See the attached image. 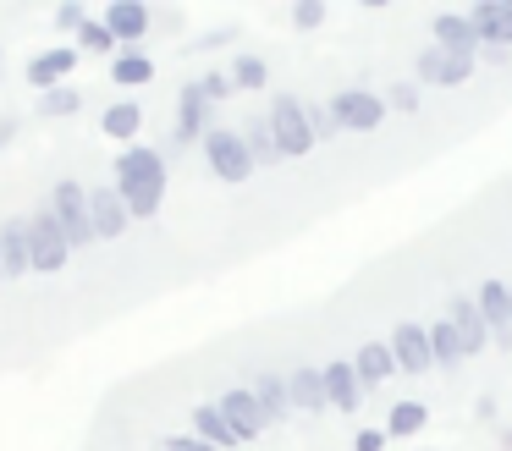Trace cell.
<instances>
[{"mask_svg":"<svg viewBox=\"0 0 512 451\" xmlns=\"http://www.w3.org/2000/svg\"><path fill=\"white\" fill-rule=\"evenodd\" d=\"M331 116H336L342 132H380V121H386V99H380L375 88H336Z\"/></svg>","mask_w":512,"mask_h":451,"instance_id":"5b68a950","label":"cell"},{"mask_svg":"<svg viewBox=\"0 0 512 451\" xmlns=\"http://www.w3.org/2000/svg\"><path fill=\"white\" fill-rule=\"evenodd\" d=\"M78 44H83L89 55H111V50H116V33L105 28V22H83V28H78Z\"/></svg>","mask_w":512,"mask_h":451,"instance_id":"f546056e","label":"cell"},{"mask_svg":"<svg viewBox=\"0 0 512 451\" xmlns=\"http://www.w3.org/2000/svg\"><path fill=\"white\" fill-rule=\"evenodd\" d=\"M248 391L259 396V407H265L270 424H287V418H292V396H287V380H281V374H270V369H265L254 385H248Z\"/></svg>","mask_w":512,"mask_h":451,"instance_id":"cb8c5ba5","label":"cell"},{"mask_svg":"<svg viewBox=\"0 0 512 451\" xmlns=\"http://www.w3.org/2000/svg\"><path fill=\"white\" fill-rule=\"evenodd\" d=\"M138 127H144V110H138L133 99H122V105H111V110L100 116V132H111V138H122V143L133 138Z\"/></svg>","mask_w":512,"mask_h":451,"instance_id":"4316f807","label":"cell"},{"mask_svg":"<svg viewBox=\"0 0 512 451\" xmlns=\"http://www.w3.org/2000/svg\"><path fill=\"white\" fill-rule=\"evenodd\" d=\"M265 121H270V132H276L281 160H303V154L314 149L309 110H303V99H298V94H276V99H270V110H265Z\"/></svg>","mask_w":512,"mask_h":451,"instance_id":"7a4b0ae2","label":"cell"},{"mask_svg":"<svg viewBox=\"0 0 512 451\" xmlns=\"http://www.w3.org/2000/svg\"><path fill=\"white\" fill-rule=\"evenodd\" d=\"M386 429H358V435H353V451H386Z\"/></svg>","mask_w":512,"mask_h":451,"instance_id":"d590c367","label":"cell"},{"mask_svg":"<svg viewBox=\"0 0 512 451\" xmlns=\"http://www.w3.org/2000/svg\"><path fill=\"white\" fill-rule=\"evenodd\" d=\"M78 105H83L78 88H50V94H39V110H45V116H72Z\"/></svg>","mask_w":512,"mask_h":451,"instance_id":"4dcf8cb0","label":"cell"},{"mask_svg":"<svg viewBox=\"0 0 512 451\" xmlns=\"http://www.w3.org/2000/svg\"><path fill=\"white\" fill-rule=\"evenodd\" d=\"M270 83V66L259 61V55H237L232 61V88H243V94H254V88Z\"/></svg>","mask_w":512,"mask_h":451,"instance_id":"f1b7e54d","label":"cell"},{"mask_svg":"<svg viewBox=\"0 0 512 451\" xmlns=\"http://www.w3.org/2000/svg\"><path fill=\"white\" fill-rule=\"evenodd\" d=\"M413 72H419V83H435V88H463L468 77H474V61H463V55H446L441 44H424V50L413 55Z\"/></svg>","mask_w":512,"mask_h":451,"instance_id":"30bf717a","label":"cell"},{"mask_svg":"<svg viewBox=\"0 0 512 451\" xmlns=\"http://www.w3.org/2000/svg\"><path fill=\"white\" fill-rule=\"evenodd\" d=\"M507 314H512V281H507Z\"/></svg>","mask_w":512,"mask_h":451,"instance_id":"60d3db41","label":"cell"},{"mask_svg":"<svg viewBox=\"0 0 512 451\" xmlns=\"http://www.w3.org/2000/svg\"><path fill=\"white\" fill-rule=\"evenodd\" d=\"M430 352H435V369H463L468 363V352H463V336H457V325L452 319H435L430 325Z\"/></svg>","mask_w":512,"mask_h":451,"instance_id":"603a6c76","label":"cell"},{"mask_svg":"<svg viewBox=\"0 0 512 451\" xmlns=\"http://www.w3.org/2000/svg\"><path fill=\"white\" fill-rule=\"evenodd\" d=\"M72 66H78V50H50V55H39V61L28 66V83H34L39 94H50V88H56V77H67Z\"/></svg>","mask_w":512,"mask_h":451,"instance_id":"d4e9b609","label":"cell"},{"mask_svg":"<svg viewBox=\"0 0 512 451\" xmlns=\"http://www.w3.org/2000/svg\"><path fill=\"white\" fill-rule=\"evenodd\" d=\"M193 435H199L204 446H215V451L243 446V440H237V429L221 418V407H215V402H199V407H193Z\"/></svg>","mask_w":512,"mask_h":451,"instance_id":"44dd1931","label":"cell"},{"mask_svg":"<svg viewBox=\"0 0 512 451\" xmlns=\"http://www.w3.org/2000/svg\"><path fill=\"white\" fill-rule=\"evenodd\" d=\"M353 369H358V380H364V391H375L380 380H391V374H397L391 341H364V347L353 352Z\"/></svg>","mask_w":512,"mask_h":451,"instance_id":"d6986e66","label":"cell"},{"mask_svg":"<svg viewBox=\"0 0 512 451\" xmlns=\"http://www.w3.org/2000/svg\"><path fill=\"white\" fill-rule=\"evenodd\" d=\"M468 22L479 28L485 44L512 50V0H479V6H468Z\"/></svg>","mask_w":512,"mask_h":451,"instance_id":"2e32d148","label":"cell"},{"mask_svg":"<svg viewBox=\"0 0 512 451\" xmlns=\"http://www.w3.org/2000/svg\"><path fill=\"white\" fill-rule=\"evenodd\" d=\"M50 215L61 220V231H67V248H94V220H89V187L72 182V176H61L56 193H50Z\"/></svg>","mask_w":512,"mask_h":451,"instance_id":"3957f363","label":"cell"},{"mask_svg":"<svg viewBox=\"0 0 512 451\" xmlns=\"http://www.w3.org/2000/svg\"><path fill=\"white\" fill-rule=\"evenodd\" d=\"M391 358H397V374H430V369H435L430 325H419V319H402V325L391 330Z\"/></svg>","mask_w":512,"mask_h":451,"instance_id":"52a82bcc","label":"cell"},{"mask_svg":"<svg viewBox=\"0 0 512 451\" xmlns=\"http://www.w3.org/2000/svg\"><path fill=\"white\" fill-rule=\"evenodd\" d=\"M287 396H292V413H325L331 396H325V369H292L287 374Z\"/></svg>","mask_w":512,"mask_h":451,"instance_id":"e0dca14e","label":"cell"},{"mask_svg":"<svg viewBox=\"0 0 512 451\" xmlns=\"http://www.w3.org/2000/svg\"><path fill=\"white\" fill-rule=\"evenodd\" d=\"M111 77L122 88H138V83H149V77H155V61H149V55H133V50H122L111 61Z\"/></svg>","mask_w":512,"mask_h":451,"instance_id":"83f0119b","label":"cell"},{"mask_svg":"<svg viewBox=\"0 0 512 451\" xmlns=\"http://www.w3.org/2000/svg\"><path fill=\"white\" fill-rule=\"evenodd\" d=\"M325 396H331V407L336 413H358L364 407V380H358V369H353V358H336V363H325Z\"/></svg>","mask_w":512,"mask_h":451,"instance_id":"5bb4252c","label":"cell"},{"mask_svg":"<svg viewBox=\"0 0 512 451\" xmlns=\"http://www.w3.org/2000/svg\"><path fill=\"white\" fill-rule=\"evenodd\" d=\"M28 253H34V270H45V275H56L61 264H67V253H72L61 220L50 215V204L28 215Z\"/></svg>","mask_w":512,"mask_h":451,"instance_id":"8992f818","label":"cell"},{"mask_svg":"<svg viewBox=\"0 0 512 451\" xmlns=\"http://www.w3.org/2000/svg\"><path fill=\"white\" fill-rule=\"evenodd\" d=\"M56 22H61V28H83V22H89V11H83V6H61Z\"/></svg>","mask_w":512,"mask_h":451,"instance_id":"74e56055","label":"cell"},{"mask_svg":"<svg viewBox=\"0 0 512 451\" xmlns=\"http://www.w3.org/2000/svg\"><path fill=\"white\" fill-rule=\"evenodd\" d=\"M0 281H6V275H0Z\"/></svg>","mask_w":512,"mask_h":451,"instance_id":"b9f144b4","label":"cell"},{"mask_svg":"<svg viewBox=\"0 0 512 451\" xmlns=\"http://www.w3.org/2000/svg\"><path fill=\"white\" fill-rule=\"evenodd\" d=\"M116 193H122L133 220L160 215V204H166V160L149 143H127L122 160H116Z\"/></svg>","mask_w":512,"mask_h":451,"instance_id":"6da1fadb","label":"cell"},{"mask_svg":"<svg viewBox=\"0 0 512 451\" xmlns=\"http://www.w3.org/2000/svg\"><path fill=\"white\" fill-rule=\"evenodd\" d=\"M430 33L446 55H463V61H479V50H485V39H479V28L468 22V11H435Z\"/></svg>","mask_w":512,"mask_h":451,"instance_id":"ba28073f","label":"cell"},{"mask_svg":"<svg viewBox=\"0 0 512 451\" xmlns=\"http://www.w3.org/2000/svg\"><path fill=\"white\" fill-rule=\"evenodd\" d=\"M479 61H490V66H507V61H512V50H501V44H485V50H479Z\"/></svg>","mask_w":512,"mask_h":451,"instance_id":"f35d334b","label":"cell"},{"mask_svg":"<svg viewBox=\"0 0 512 451\" xmlns=\"http://www.w3.org/2000/svg\"><path fill=\"white\" fill-rule=\"evenodd\" d=\"M210 110H215V105L204 99L199 83L182 88V94H177V143H204V138H210V127H215Z\"/></svg>","mask_w":512,"mask_h":451,"instance_id":"7c38bea8","label":"cell"},{"mask_svg":"<svg viewBox=\"0 0 512 451\" xmlns=\"http://www.w3.org/2000/svg\"><path fill=\"white\" fill-rule=\"evenodd\" d=\"M457 325V336H463V352L474 358V352L490 347V330H485V314H479L474 297H452V314H446Z\"/></svg>","mask_w":512,"mask_h":451,"instance_id":"ac0fdd59","label":"cell"},{"mask_svg":"<svg viewBox=\"0 0 512 451\" xmlns=\"http://www.w3.org/2000/svg\"><path fill=\"white\" fill-rule=\"evenodd\" d=\"M221 418L237 429V440H259L270 429V418H265V407H259V396L248 391V385H232V391H221Z\"/></svg>","mask_w":512,"mask_h":451,"instance_id":"9c48e42d","label":"cell"},{"mask_svg":"<svg viewBox=\"0 0 512 451\" xmlns=\"http://www.w3.org/2000/svg\"><path fill=\"white\" fill-rule=\"evenodd\" d=\"M160 451H215V446H204L199 435H166V440H160Z\"/></svg>","mask_w":512,"mask_h":451,"instance_id":"8d00e7d4","label":"cell"},{"mask_svg":"<svg viewBox=\"0 0 512 451\" xmlns=\"http://www.w3.org/2000/svg\"><path fill=\"white\" fill-rule=\"evenodd\" d=\"M89 220H94V237H122L133 215H127L116 187H89Z\"/></svg>","mask_w":512,"mask_h":451,"instance_id":"9a60e30c","label":"cell"},{"mask_svg":"<svg viewBox=\"0 0 512 451\" xmlns=\"http://www.w3.org/2000/svg\"><path fill=\"white\" fill-rule=\"evenodd\" d=\"M105 28L116 33V44H127V50H133V44L149 33V6H138V0H116V6L105 11Z\"/></svg>","mask_w":512,"mask_h":451,"instance_id":"ffe728a7","label":"cell"},{"mask_svg":"<svg viewBox=\"0 0 512 451\" xmlns=\"http://www.w3.org/2000/svg\"><path fill=\"white\" fill-rule=\"evenodd\" d=\"M474 303H479V314H485V330H490V341H496L501 352H512V314H507V281H496L490 275L485 286L474 292Z\"/></svg>","mask_w":512,"mask_h":451,"instance_id":"8fae6325","label":"cell"},{"mask_svg":"<svg viewBox=\"0 0 512 451\" xmlns=\"http://www.w3.org/2000/svg\"><path fill=\"white\" fill-rule=\"evenodd\" d=\"M320 22H325V6H320V0H298V6H292V28L309 33V28H320Z\"/></svg>","mask_w":512,"mask_h":451,"instance_id":"836d02e7","label":"cell"},{"mask_svg":"<svg viewBox=\"0 0 512 451\" xmlns=\"http://www.w3.org/2000/svg\"><path fill=\"white\" fill-rule=\"evenodd\" d=\"M204 160H210V171L221 176V182H248V176H254V154H248V143H243V127H210Z\"/></svg>","mask_w":512,"mask_h":451,"instance_id":"277c9868","label":"cell"},{"mask_svg":"<svg viewBox=\"0 0 512 451\" xmlns=\"http://www.w3.org/2000/svg\"><path fill=\"white\" fill-rule=\"evenodd\" d=\"M243 143H248V154H254V165H276V160H281L276 132H270V121H265V116H254V121L243 127Z\"/></svg>","mask_w":512,"mask_h":451,"instance_id":"484cf974","label":"cell"},{"mask_svg":"<svg viewBox=\"0 0 512 451\" xmlns=\"http://www.w3.org/2000/svg\"><path fill=\"white\" fill-rule=\"evenodd\" d=\"M501 446H507V451H512V424H507V429H501Z\"/></svg>","mask_w":512,"mask_h":451,"instance_id":"ab89813d","label":"cell"},{"mask_svg":"<svg viewBox=\"0 0 512 451\" xmlns=\"http://www.w3.org/2000/svg\"><path fill=\"white\" fill-rule=\"evenodd\" d=\"M199 88H204V99H210V105H221V99H232V94H237V88H232V77H226V72H210Z\"/></svg>","mask_w":512,"mask_h":451,"instance_id":"e575fe53","label":"cell"},{"mask_svg":"<svg viewBox=\"0 0 512 451\" xmlns=\"http://www.w3.org/2000/svg\"><path fill=\"white\" fill-rule=\"evenodd\" d=\"M424 424H430V407H424L419 396H402V402H391V413H386V435H391V440L424 435Z\"/></svg>","mask_w":512,"mask_h":451,"instance_id":"7402d4cb","label":"cell"},{"mask_svg":"<svg viewBox=\"0 0 512 451\" xmlns=\"http://www.w3.org/2000/svg\"><path fill=\"white\" fill-rule=\"evenodd\" d=\"M34 270V253H28V215L0 220V275L17 281V275Z\"/></svg>","mask_w":512,"mask_h":451,"instance_id":"4fadbf2b","label":"cell"},{"mask_svg":"<svg viewBox=\"0 0 512 451\" xmlns=\"http://www.w3.org/2000/svg\"><path fill=\"white\" fill-rule=\"evenodd\" d=\"M303 110H309V132H314V143H331L336 132H342V127H336V116H331V105H303Z\"/></svg>","mask_w":512,"mask_h":451,"instance_id":"d6a6232c","label":"cell"},{"mask_svg":"<svg viewBox=\"0 0 512 451\" xmlns=\"http://www.w3.org/2000/svg\"><path fill=\"white\" fill-rule=\"evenodd\" d=\"M419 99H424L419 83H391V88H386V105L402 110V116H419Z\"/></svg>","mask_w":512,"mask_h":451,"instance_id":"1f68e13d","label":"cell"}]
</instances>
